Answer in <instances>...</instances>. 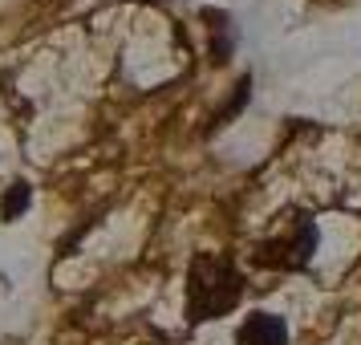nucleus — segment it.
Returning a JSON list of instances; mask_svg holds the SVG:
<instances>
[{
	"label": "nucleus",
	"mask_w": 361,
	"mask_h": 345,
	"mask_svg": "<svg viewBox=\"0 0 361 345\" xmlns=\"http://www.w3.org/2000/svg\"><path fill=\"white\" fill-rule=\"evenodd\" d=\"M244 296V277L231 264V256H215V252H199L191 268H187V321L203 325L215 321L240 305Z\"/></svg>",
	"instance_id": "nucleus-1"
},
{
	"label": "nucleus",
	"mask_w": 361,
	"mask_h": 345,
	"mask_svg": "<svg viewBox=\"0 0 361 345\" xmlns=\"http://www.w3.org/2000/svg\"><path fill=\"white\" fill-rule=\"evenodd\" d=\"M312 248H317V224L305 219L293 236H276L256 248V264L260 268H305L312 260Z\"/></svg>",
	"instance_id": "nucleus-2"
},
{
	"label": "nucleus",
	"mask_w": 361,
	"mask_h": 345,
	"mask_svg": "<svg viewBox=\"0 0 361 345\" xmlns=\"http://www.w3.org/2000/svg\"><path fill=\"white\" fill-rule=\"evenodd\" d=\"M235 345H288V321L276 313H252L235 333Z\"/></svg>",
	"instance_id": "nucleus-3"
},
{
	"label": "nucleus",
	"mask_w": 361,
	"mask_h": 345,
	"mask_svg": "<svg viewBox=\"0 0 361 345\" xmlns=\"http://www.w3.org/2000/svg\"><path fill=\"white\" fill-rule=\"evenodd\" d=\"M203 20H207V29H212V61H228V53H231V20H228V13L207 8Z\"/></svg>",
	"instance_id": "nucleus-4"
},
{
	"label": "nucleus",
	"mask_w": 361,
	"mask_h": 345,
	"mask_svg": "<svg viewBox=\"0 0 361 345\" xmlns=\"http://www.w3.org/2000/svg\"><path fill=\"white\" fill-rule=\"evenodd\" d=\"M29 203H33V187L17 179L8 191H4V199H0V219H4V224L20 219V212H29Z\"/></svg>",
	"instance_id": "nucleus-5"
},
{
	"label": "nucleus",
	"mask_w": 361,
	"mask_h": 345,
	"mask_svg": "<svg viewBox=\"0 0 361 345\" xmlns=\"http://www.w3.org/2000/svg\"><path fill=\"white\" fill-rule=\"evenodd\" d=\"M244 102H247V78H240V85H235V98H231L228 106L219 110V114H215V122H212V126H228L231 118H235L240 110H244Z\"/></svg>",
	"instance_id": "nucleus-6"
}]
</instances>
